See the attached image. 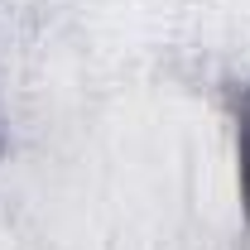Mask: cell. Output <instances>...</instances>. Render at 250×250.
Wrapping results in <instances>:
<instances>
[{
    "label": "cell",
    "instance_id": "1",
    "mask_svg": "<svg viewBox=\"0 0 250 250\" xmlns=\"http://www.w3.org/2000/svg\"><path fill=\"white\" fill-rule=\"evenodd\" d=\"M236 192L241 212L250 217V87L236 96Z\"/></svg>",
    "mask_w": 250,
    "mask_h": 250
},
{
    "label": "cell",
    "instance_id": "2",
    "mask_svg": "<svg viewBox=\"0 0 250 250\" xmlns=\"http://www.w3.org/2000/svg\"><path fill=\"white\" fill-rule=\"evenodd\" d=\"M0 154H5V140H0Z\"/></svg>",
    "mask_w": 250,
    "mask_h": 250
}]
</instances>
